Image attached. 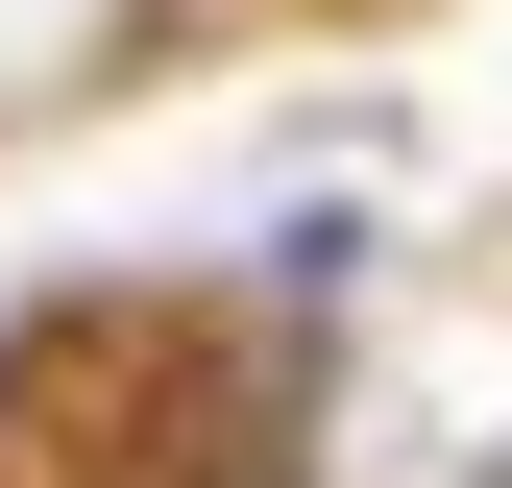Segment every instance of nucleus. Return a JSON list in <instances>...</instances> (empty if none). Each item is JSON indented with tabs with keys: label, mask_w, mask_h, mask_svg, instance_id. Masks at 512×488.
<instances>
[]
</instances>
